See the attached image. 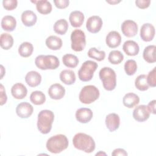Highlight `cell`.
I'll use <instances>...</instances> for the list:
<instances>
[{"label": "cell", "instance_id": "37", "mask_svg": "<svg viewBox=\"0 0 156 156\" xmlns=\"http://www.w3.org/2000/svg\"><path fill=\"white\" fill-rule=\"evenodd\" d=\"M124 70L128 76L133 75L137 70V65L134 60H128L125 62Z\"/></svg>", "mask_w": 156, "mask_h": 156}, {"label": "cell", "instance_id": "25", "mask_svg": "<svg viewBox=\"0 0 156 156\" xmlns=\"http://www.w3.org/2000/svg\"><path fill=\"white\" fill-rule=\"evenodd\" d=\"M60 80L66 85H72L76 81V75L73 71L69 69L63 70L60 74Z\"/></svg>", "mask_w": 156, "mask_h": 156}, {"label": "cell", "instance_id": "45", "mask_svg": "<svg viewBox=\"0 0 156 156\" xmlns=\"http://www.w3.org/2000/svg\"><path fill=\"white\" fill-rule=\"evenodd\" d=\"M106 2H108V3H109V4H117V3H118V2H121V1H106Z\"/></svg>", "mask_w": 156, "mask_h": 156}, {"label": "cell", "instance_id": "32", "mask_svg": "<svg viewBox=\"0 0 156 156\" xmlns=\"http://www.w3.org/2000/svg\"><path fill=\"white\" fill-rule=\"evenodd\" d=\"M62 62L66 67L75 68L79 63V59L74 55L67 54L63 56Z\"/></svg>", "mask_w": 156, "mask_h": 156}, {"label": "cell", "instance_id": "6", "mask_svg": "<svg viewBox=\"0 0 156 156\" xmlns=\"http://www.w3.org/2000/svg\"><path fill=\"white\" fill-rule=\"evenodd\" d=\"M99 97V90L98 88L92 85H86L83 87L79 96L80 101L85 104H89L96 100Z\"/></svg>", "mask_w": 156, "mask_h": 156}, {"label": "cell", "instance_id": "11", "mask_svg": "<svg viewBox=\"0 0 156 156\" xmlns=\"http://www.w3.org/2000/svg\"><path fill=\"white\" fill-rule=\"evenodd\" d=\"M149 116L150 112L145 105H138L133 111V117L138 122H144L148 119Z\"/></svg>", "mask_w": 156, "mask_h": 156}, {"label": "cell", "instance_id": "38", "mask_svg": "<svg viewBox=\"0 0 156 156\" xmlns=\"http://www.w3.org/2000/svg\"><path fill=\"white\" fill-rule=\"evenodd\" d=\"M155 69L156 67H154L152 70H151L148 75L147 76V82L149 86L152 87H155L156 86V79H155Z\"/></svg>", "mask_w": 156, "mask_h": 156}, {"label": "cell", "instance_id": "1", "mask_svg": "<svg viewBox=\"0 0 156 156\" xmlns=\"http://www.w3.org/2000/svg\"><path fill=\"white\" fill-rule=\"evenodd\" d=\"M73 144L75 148L86 153H91L95 149V142L93 138L84 133H77L73 138Z\"/></svg>", "mask_w": 156, "mask_h": 156}, {"label": "cell", "instance_id": "5", "mask_svg": "<svg viewBox=\"0 0 156 156\" xmlns=\"http://www.w3.org/2000/svg\"><path fill=\"white\" fill-rule=\"evenodd\" d=\"M35 64L39 69L42 70L55 69L60 65L58 58L52 55H40L35 60Z\"/></svg>", "mask_w": 156, "mask_h": 156}, {"label": "cell", "instance_id": "36", "mask_svg": "<svg viewBox=\"0 0 156 156\" xmlns=\"http://www.w3.org/2000/svg\"><path fill=\"white\" fill-rule=\"evenodd\" d=\"M88 56L101 62L105 58V52L104 51H99L96 48H91L88 51Z\"/></svg>", "mask_w": 156, "mask_h": 156}, {"label": "cell", "instance_id": "7", "mask_svg": "<svg viewBox=\"0 0 156 156\" xmlns=\"http://www.w3.org/2000/svg\"><path fill=\"white\" fill-rule=\"evenodd\" d=\"M98 66V63L92 60H87L83 62L78 71L79 79L83 82L91 80Z\"/></svg>", "mask_w": 156, "mask_h": 156}, {"label": "cell", "instance_id": "14", "mask_svg": "<svg viewBox=\"0 0 156 156\" xmlns=\"http://www.w3.org/2000/svg\"><path fill=\"white\" fill-rule=\"evenodd\" d=\"M48 94L52 99H61L65 94V89L60 83H54L49 88Z\"/></svg>", "mask_w": 156, "mask_h": 156}, {"label": "cell", "instance_id": "33", "mask_svg": "<svg viewBox=\"0 0 156 156\" xmlns=\"http://www.w3.org/2000/svg\"><path fill=\"white\" fill-rule=\"evenodd\" d=\"M30 100L35 105H42L46 101V96L42 91H35L31 93Z\"/></svg>", "mask_w": 156, "mask_h": 156}, {"label": "cell", "instance_id": "10", "mask_svg": "<svg viewBox=\"0 0 156 156\" xmlns=\"http://www.w3.org/2000/svg\"><path fill=\"white\" fill-rule=\"evenodd\" d=\"M122 34L127 37H133L137 34L138 26L132 20H126L121 24Z\"/></svg>", "mask_w": 156, "mask_h": 156}, {"label": "cell", "instance_id": "15", "mask_svg": "<svg viewBox=\"0 0 156 156\" xmlns=\"http://www.w3.org/2000/svg\"><path fill=\"white\" fill-rule=\"evenodd\" d=\"M93 112L88 108H80L76 112V118L80 123H87L93 118Z\"/></svg>", "mask_w": 156, "mask_h": 156}, {"label": "cell", "instance_id": "26", "mask_svg": "<svg viewBox=\"0 0 156 156\" xmlns=\"http://www.w3.org/2000/svg\"><path fill=\"white\" fill-rule=\"evenodd\" d=\"M32 2L36 4L37 10L41 14L47 15L52 11V5L46 0L32 1Z\"/></svg>", "mask_w": 156, "mask_h": 156}, {"label": "cell", "instance_id": "39", "mask_svg": "<svg viewBox=\"0 0 156 156\" xmlns=\"http://www.w3.org/2000/svg\"><path fill=\"white\" fill-rule=\"evenodd\" d=\"M4 8L7 10H12L16 8L18 1L16 0H4L2 1Z\"/></svg>", "mask_w": 156, "mask_h": 156}, {"label": "cell", "instance_id": "34", "mask_svg": "<svg viewBox=\"0 0 156 156\" xmlns=\"http://www.w3.org/2000/svg\"><path fill=\"white\" fill-rule=\"evenodd\" d=\"M136 88L140 91H146L149 88V85L147 82V76L145 74L139 75L135 80Z\"/></svg>", "mask_w": 156, "mask_h": 156}, {"label": "cell", "instance_id": "43", "mask_svg": "<svg viewBox=\"0 0 156 156\" xmlns=\"http://www.w3.org/2000/svg\"><path fill=\"white\" fill-rule=\"evenodd\" d=\"M112 155L113 156H116V155H127V152L121 148H118L115 149L112 153Z\"/></svg>", "mask_w": 156, "mask_h": 156}, {"label": "cell", "instance_id": "19", "mask_svg": "<svg viewBox=\"0 0 156 156\" xmlns=\"http://www.w3.org/2000/svg\"><path fill=\"white\" fill-rule=\"evenodd\" d=\"M25 80L29 87H35L40 84L41 76L38 72L31 71L28 72L26 75Z\"/></svg>", "mask_w": 156, "mask_h": 156}, {"label": "cell", "instance_id": "9", "mask_svg": "<svg viewBox=\"0 0 156 156\" xmlns=\"http://www.w3.org/2000/svg\"><path fill=\"white\" fill-rule=\"evenodd\" d=\"M102 20L99 16H91L87 21L86 27L87 30L93 34H96L99 32L102 26Z\"/></svg>", "mask_w": 156, "mask_h": 156}, {"label": "cell", "instance_id": "24", "mask_svg": "<svg viewBox=\"0 0 156 156\" xmlns=\"http://www.w3.org/2000/svg\"><path fill=\"white\" fill-rule=\"evenodd\" d=\"M16 26V19L11 15L4 16L1 20V27L4 30L12 32L15 30Z\"/></svg>", "mask_w": 156, "mask_h": 156}, {"label": "cell", "instance_id": "28", "mask_svg": "<svg viewBox=\"0 0 156 156\" xmlns=\"http://www.w3.org/2000/svg\"><path fill=\"white\" fill-rule=\"evenodd\" d=\"M155 45H149L146 46L143 51V56L145 61L148 63H154L156 62Z\"/></svg>", "mask_w": 156, "mask_h": 156}, {"label": "cell", "instance_id": "3", "mask_svg": "<svg viewBox=\"0 0 156 156\" xmlns=\"http://www.w3.org/2000/svg\"><path fill=\"white\" fill-rule=\"evenodd\" d=\"M54 119V113L49 110H43L38 114L37 128L43 134L48 133L51 129Z\"/></svg>", "mask_w": 156, "mask_h": 156}, {"label": "cell", "instance_id": "35", "mask_svg": "<svg viewBox=\"0 0 156 156\" xmlns=\"http://www.w3.org/2000/svg\"><path fill=\"white\" fill-rule=\"evenodd\" d=\"M124 59V55L121 53V51L118 50L112 51L108 57V61L113 64V65H118Z\"/></svg>", "mask_w": 156, "mask_h": 156}, {"label": "cell", "instance_id": "42", "mask_svg": "<svg viewBox=\"0 0 156 156\" xmlns=\"http://www.w3.org/2000/svg\"><path fill=\"white\" fill-rule=\"evenodd\" d=\"M7 95L5 94V91L4 88V87L2 84H1V105H4L7 102Z\"/></svg>", "mask_w": 156, "mask_h": 156}, {"label": "cell", "instance_id": "20", "mask_svg": "<svg viewBox=\"0 0 156 156\" xmlns=\"http://www.w3.org/2000/svg\"><path fill=\"white\" fill-rule=\"evenodd\" d=\"M122 49L127 55L135 56L138 54L140 48L138 44L135 41L132 40H127L123 44Z\"/></svg>", "mask_w": 156, "mask_h": 156}, {"label": "cell", "instance_id": "17", "mask_svg": "<svg viewBox=\"0 0 156 156\" xmlns=\"http://www.w3.org/2000/svg\"><path fill=\"white\" fill-rule=\"evenodd\" d=\"M105 41L109 48H115L121 44V37L117 31H111L106 36Z\"/></svg>", "mask_w": 156, "mask_h": 156}, {"label": "cell", "instance_id": "41", "mask_svg": "<svg viewBox=\"0 0 156 156\" xmlns=\"http://www.w3.org/2000/svg\"><path fill=\"white\" fill-rule=\"evenodd\" d=\"M151 3V1L149 0H136L135 1L136 5L140 9H146L147 8Z\"/></svg>", "mask_w": 156, "mask_h": 156}, {"label": "cell", "instance_id": "16", "mask_svg": "<svg viewBox=\"0 0 156 156\" xmlns=\"http://www.w3.org/2000/svg\"><path fill=\"white\" fill-rule=\"evenodd\" d=\"M105 124L110 132H114L117 130L120 124V118L116 113H110L105 118Z\"/></svg>", "mask_w": 156, "mask_h": 156}, {"label": "cell", "instance_id": "40", "mask_svg": "<svg viewBox=\"0 0 156 156\" xmlns=\"http://www.w3.org/2000/svg\"><path fill=\"white\" fill-rule=\"evenodd\" d=\"M54 2L55 5L58 9H65L69 5V1L68 0H54Z\"/></svg>", "mask_w": 156, "mask_h": 156}, {"label": "cell", "instance_id": "4", "mask_svg": "<svg viewBox=\"0 0 156 156\" xmlns=\"http://www.w3.org/2000/svg\"><path fill=\"white\" fill-rule=\"evenodd\" d=\"M99 78L103 87L107 91H112L116 85V76L115 71L109 67H104L99 71Z\"/></svg>", "mask_w": 156, "mask_h": 156}, {"label": "cell", "instance_id": "22", "mask_svg": "<svg viewBox=\"0 0 156 156\" xmlns=\"http://www.w3.org/2000/svg\"><path fill=\"white\" fill-rule=\"evenodd\" d=\"M84 15L82 12L75 10L70 13L69 20L73 27H79L82 25L84 21Z\"/></svg>", "mask_w": 156, "mask_h": 156}, {"label": "cell", "instance_id": "12", "mask_svg": "<svg viewBox=\"0 0 156 156\" xmlns=\"http://www.w3.org/2000/svg\"><path fill=\"white\" fill-rule=\"evenodd\" d=\"M155 27L150 23H144L140 29V37L144 41H151L155 36Z\"/></svg>", "mask_w": 156, "mask_h": 156}, {"label": "cell", "instance_id": "46", "mask_svg": "<svg viewBox=\"0 0 156 156\" xmlns=\"http://www.w3.org/2000/svg\"><path fill=\"white\" fill-rule=\"evenodd\" d=\"M106 155V154L105 153H104V152H102V151H100L99 152H98V153H97V154H96V155Z\"/></svg>", "mask_w": 156, "mask_h": 156}, {"label": "cell", "instance_id": "2", "mask_svg": "<svg viewBox=\"0 0 156 156\" xmlns=\"http://www.w3.org/2000/svg\"><path fill=\"white\" fill-rule=\"evenodd\" d=\"M68 140L63 134H58L51 136L46 142L48 151L53 154H58L65 150L68 146Z\"/></svg>", "mask_w": 156, "mask_h": 156}, {"label": "cell", "instance_id": "18", "mask_svg": "<svg viewBox=\"0 0 156 156\" xmlns=\"http://www.w3.org/2000/svg\"><path fill=\"white\" fill-rule=\"evenodd\" d=\"M11 93L14 98L16 99H22L26 96L27 90L23 83H16L12 86Z\"/></svg>", "mask_w": 156, "mask_h": 156}, {"label": "cell", "instance_id": "27", "mask_svg": "<svg viewBox=\"0 0 156 156\" xmlns=\"http://www.w3.org/2000/svg\"><path fill=\"white\" fill-rule=\"evenodd\" d=\"M46 45L51 50H58L62 46V40L58 37L51 35L46 38Z\"/></svg>", "mask_w": 156, "mask_h": 156}, {"label": "cell", "instance_id": "30", "mask_svg": "<svg viewBox=\"0 0 156 156\" xmlns=\"http://www.w3.org/2000/svg\"><path fill=\"white\" fill-rule=\"evenodd\" d=\"M0 44L3 49L8 50L13 44V38L12 36L7 33H2L0 37Z\"/></svg>", "mask_w": 156, "mask_h": 156}, {"label": "cell", "instance_id": "8", "mask_svg": "<svg viewBox=\"0 0 156 156\" xmlns=\"http://www.w3.org/2000/svg\"><path fill=\"white\" fill-rule=\"evenodd\" d=\"M71 49L76 52L82 51L86 45V38L85 33L80 30L76 29L71 34Z\"/></svg>", "mask_w": 156, "mask_h": 156}, {"label": "cell", "instance_id": "13", "mask_svg": "<svg viewBox=\"0 0 156 156\" xmlns=\"http://www.w3.org/2000/svg\"><path fill=\"white\" fill-rule=\"evenodd\" d=\"M33 111V106L26 102L20 103L16 108V113L17 115L21 118H29L32 115Z\"/></svg>", "mask_w": 156, "mask_h": 156}, {"label": "cell", "instance_id": "29", "mask_svg": "<svg viewBox=\"0 0 156 156\" xmlns=\"http://www.w3.org/2000/svg\"><path fill=\"white\" fill-rule=\"evenodd\" d=\"M53 28L55 33L59 35H64L67 32L68 23L66 20L60 19L55 23Z\"/></svg>", "mask_w": 156, "mask_h": 156}, {"label": "cell", "instance_id": "23", "mask_svg": "<svg viewBox=\"0 0 156 156\" xmlns=\"http://www.w3.org/2000/svg\"><path fill=\"white\" fill-rule=\"evenodd\" d=\"M122 102L124 106L129 108H132L139 104L140 98L133 93H128L123 97Z\"/></svg>", "mask_w": 156, "mask_h": 156}, {"label": "cell", "instance_id": "44", "mask_svg": "<svg viewBox=\"0 0 156 156\" xmlns=\"http://www.w3.org/2000/svg\"><path fill=\"white\" fill-rule=\"evenodd\" d=\"M147 107L150 113L155 114V100H152L149 102Z\"/></svg>", "mask_w": 156, "mask_h": 156}, {"label": "cell", "instance_id": "21", "mask_svg": "<svg viewBox=\"0 0 156 156\" xmlns=\"http://www.w3.org/2000/svg\"><path fill=\"white\" fill-rule=\"evenodd\" d=\"M37 20L36 14L32 10L24 11L21 14V21L23 24L27 27L34 26Z\"/></svg>", "mask_w": 156, "mask_h": 156}, {"label": "cell", "instance_id": "31", "mask_svg": "<svg viewBox=\"0 0 156 156\" xmlns=\"http://www.w3.org/2000/svg\"><path fill=\"white\" fill-rule=\"evenodd\" d=\"M33 45L29 42H23L20 44L18 48V53L23 57H28L33 52Z\"/></svg>", "mask_w": 156, "mask_h": 156}]
</instances>
